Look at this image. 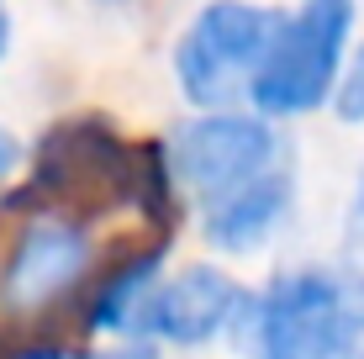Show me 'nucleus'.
<instances>
[{
  "mask_svg": "<svg viewBox=\"0 0 364 359\" xmlns=\"http://www.w3.org/2000/svg\"><path fill=\"white\" fill-rule=\"evenodd\" d=\"M364 338V269L301 264L248 291L237 343L248 359H354Z\"/></svg>",
  "mask_w": 364,
  "mask_h": 359,
  "instance_id": "nucleus-1",
  "label": "nucleus"
},
{
  "mask_svg": "<svg viewBox=\"0 0 364 359\" xmlns=\"http://www.w3.org/2000/svg\"><path fill=\"white\" fill-rule=\"evenodd\" d=\"M143 164H148V143H127L106 117H95V111L64 117L37 143L21 201L64 217L85 212V206H137Z\"/></svg>",
  "mask_w": 364,
  "mask_h": 359,
  "instance_id": "nucleus-2",
  "label": "nucleus"
},
{
  "mask_svg": "<svg viewBox=\"0 0 364 359\" xmlns=\"http://www.w3.org/2000/svg\"><path fill=\"white\" fill-rule=\"evenodd\" d=\"M354 43V0H301L274 27L264 64L248 85V106L269 122L311 117L338 95Z\"/></svg>",
  "mask_w": 364,
  "mask_h": 359,
  "instance_id": "nucleus-3",
  "label": "nucleus"
},
{
  "mask_svg": "<svg viewBox=\"0 0 364 359\" xmlns=\"http://www.w3.org/2000/svg\"><path fill=\"white\" fill-rule=\"evenodd\" d=\"M169 175L180 185V201H196L200 212L228 201L232 191L254 185L259 175L280 169L291 159V143L280 138V122L259 111H200L180 122L164 138Z\"/></svg>",
  "mask_w": 364,
  "mask_h": 359,
  "instance_id": "nucleus-4",
  "label": "nucleus"
},
{
  "mask_svg": "<svg viewBox=\"0 0 364 359\" xmlns=\"http://www.w3.org/2000/svg\"><path fill=\"white\" fill-rule=\"evenodd\" d=\"M280 11L259 0H206L174 43V85L196 111H228L254 85Z\"/></svg>",
  "mask_w": 364,
  "mask_h": 359,
  "instance_id": "nucleus-5",
  "label": "nucleus"
},
{
  "mask_svg": "<svg viewBox=\"0 0 364 359\" xmlns=\"http://www.w3.org/2000/svg\"><path fill=\"white\" fill-rule=\"evenodd\" d=\"M95 259L100 249L80 217L32 212L0 254V317L43 323L48 312H58L69 296L90 286Z\"/></svg>",
  "mask_w": 364,
  "mask_h": 359,
  "instance_id": "nucleus-6",
  "label": "nucleus"
},
{
  "mask_svg": "<svg viewBox=\"0 0 364 359\" xmlns=\"http://www.w3.org/2000/svg\"><path fill=\"white\" fill-rule=\"evenodd\" d=\"M248 291L237 286L222 264H185L164 275L154 296V317H148V338L174 343V349H200L217 343L228 328H237Z\"/></svg>",
  "mask_w": 364,
  "mask_h": 359,
  "instance_id": "nucleus-7",
  "label": "nucleus"
},
{
  "mask_svg": "<svg viewBox=\"0 0 364 359\" xmlns=\"http://www.w3.org/2000/svg\"><path fill=\"white\" fill-rule=\"evenodd\" d=\"M291 201H296V164L285 159L280 169H269V175H259L254 185L232 191L228 201L206 206V212H200V238L217 254H254V249H264L274 238V227L291 217Z\"/></svg>",
  "mask_w": 364,
  "mask_h": 359,
  "instance_id": "nucleus-8",
  "label": "nucleus"
},
{
  "mask_svg": "<svg viewBox=\"0 0 364 359\" xmlns=\"http://www.w3.org/2000/svg\"><path fill=\"white\" fill-rule=\"evenodd\" d=\"M164 259L169 249L154 243V249L127 254L90 296V333H106L117 343H143L148 338V317H154V296L164 286Z\"/></svg>",
  "mask_w": 364,
  "mask_h": 359,
  "instance_id": "nucleus-9",
  "label": "nucleus"
},
{
  "mask_svg": "<svg viewBox=\"0 0 364 359\" xmlns=\"http://www.w3.org/2000/svg\"><path fill=\"white\" fill-rule=\"evenodd\" d=\"M333 106H338V117H343V122H364V43H359V53H348Z\"/></svg>",
  "mask_w": 364,
  "mask_h": 359,
  "instance_id": "nucleus-10",
  "label": "nucleus"
},
{
  "mask_svg": "<svg viewBox=\"0 0 364 359\" xmlns=\"http://www.w3.org/2000/svg\"><path fill=\"white\" fill-rule=\"evenodd\" d=\"M21 159H27V154H21V138H16L11 127H0V185L21 169Z\"/></svg>",
  "mask_w": 364,
  "mask_h": 359,
  "instance_id": "nucleus-11",
  "label": "nucleus"
},
{
  "mask_svg": "<svg viewBox=\"0 0 364 359\" xmlns=\"http://www.w3.org/2000/svg\"><path fill=\"white\" fill-rule=\"evenodd\" d=\"M348 243H354V254H364V175H359L354 206H348Z\"/></svg>",
  "mask_w": 364,
  "mask_h": 359,
  "instance_id": "nucleus-12",
  "label": "nucleus"
},
{
  "mask_svg": "<svg viewBox=\"0 0 364 359\" xmlns=\"http://www.w3.org/2000/svg\"><path fill=\"white\" fill-rule=\"evenodd\" d=\"M64 359H159L148 343H117V349H106V354H64Z\"/></svg>",
  "mask_w": 364,
  "mask_h": 359,
  "instance_id": "nucleus-13",
  "label": "nucleus"
},
{
  "mask_svg": "<svg viewBox=\"0 0 364 359\" xmlns=\"http://www.w3.org/2000/svg\"><path fill=\"white\" fill-rule=\"evenodd\" d=\"M6 53H11V16L0 11V64H6Z\"/></svg>",
  "mask_w": 364,
  "mask_h": 359,
  "instance_id": "nucleus-14",
  "label": "nucleus"
},
{
  "mask_svg": "<svg viewBox=\"0 0 364 359\" xmlns=\"http://www.w3.org/2000/svg\"><path fill=\"white\" fill-rule=\"evenodd\" d=\"M354 359H364V338H359V349H354Z\"/></svg>",
  "mask_w": 364,
  "mask_h": 359,
  "instance_id": "nucleus-15",
  "label": "nucleus"
}]
</instances>
